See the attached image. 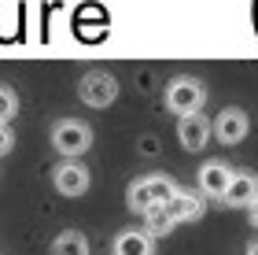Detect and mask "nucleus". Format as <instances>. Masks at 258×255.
Returning a JSON list of instances; mask_svg holds the SVG:
<instances>
[{"label": "nucleus", "mask_w": 258, "mask_h": 255, "mask_svg": "<svg viewBox=\"0 0 258 255\" xmlns=\"http://www.w3.org/2000/svg\"><path fill=\"white\" fill-rule=\"evenodd\" d=\"M52 148L63 159H81L92 148V126L81 119H59L52 126Z\"/></svg>", "instance_id": "1"}, {"label": "nucleus", "mask_w": 258, "mask_h": 255, "mask_svg": "<svg viewBox=\"0 0 258 255\" xmlns=\"http://www.w3.org/2000/svg\"><path fill=\"white\" fill-rule=\"evenodd\" d=\"M207 104V85L199 78H173L166 85V108L173 115H192V111H203Z\"/></svg>", "instance_id": "2"}, {"label": "nucleus", "mask_w": 258, "mask_h": 255, "mask_svg": "<svg viewBox=\"0 0 258 255\" xmlns=\"http://www.w3.org/2000/svg\"><path fill=\"white\" fill-rule=\"evenodd\" d=\"M78 96H81V104H89V108H111V104L118 100V82H114L111 71H89V74H81V82H78Z\"/></svg>", "instance_id": "3"}, {"label": "nucleus", "mask_w": 258, "mask_h": 255, "mask_svg": "<svg viewBox=\"0 0 258 255\" xmlns=\"http://www.w3.org/2000/svg\"><path fill=\"white\" fill-rule=\"evenodd\" d=\"M52 185H55L59 196H85L89 185H92V174L81 159H63V163L52 170Z\"/></svg>", "instance_id": "4"}, {"label": "nucleus", "mask_w": 258, "mask_h": 255, "mask_svg": "<svg viewBox=\"0 0 258 255\" xmlns=\"http://www.w3.org/2000/svg\"><path fill=\"white\" fill-rule=\"evenodd\" d=\"M247 130H251V119H247L243 108H225L210 122V137L221 141V144H240L243 137H247Z\"/></svg>", "instance_id": "5"}, {"label": "nucleus", "mask_w": 258, "mask_h": 255, "mask_svg": "<svg viewBox=\"0 0 258 255\" xmlns=\"http://www.w3.org/2000/svg\"><path fill=\"white\" fill-rule=\"evenodd\" d=\"M162 211L170 215L173 226H181V222H196V218H203V215H207V203L199 200V192H192V189H177L166 203H162Z\"/></svg>", "instance_id": "6"}, {"label": "nucleus", "mask_w": 258, "mask_h": 255, "mask_svg": "<svg viewBox=\"0 0 258 255\" xmlns=\"http://www.w3.org/2000/svg\"><path fill=\"white\" fill-rule=\"evenodd\" d=\"M177 141L184 152H199V148L210 144V119L203 111H192V115H181L177 122Z\"/></svg>", "instance_id": "7"}, {"label": "nucleus", "mask_w": 258, "mask_h": 255, "mask_svg": "<svg viewBox=\"0 0 258 255\" xmlns=\"http://www.w3.org/2000/svg\"><path fill=\"white\" fill-rule=\"evenodd\" d=\"M232 174H236V170H232L229 163L210 159V163L199 167V192L210 196V200H221V196H225V189H229V181H232Z\"/></svg>", "instance_id": "8"}, {"label": "nucleus", "mask_w": 258, "mask_h": 255, "mask_svg": "<svg viewBox=\"0 0 258 255\" xmlns=\"http://www.w3.org/2000/svg\"><path fill=\"white\" fill-rule=\"evenodd\" d=\"M254 196H258V178L240 170V174H232V181H229L225 196H221V203H225V207H243V211H247Z\"/></svg>", "instance_id": "9"}, {"label": "nucleus", "mask_w": 258, "mask_h": 255, "mask_svg": "<svg viewBox=\"0 0 258 255\" xmlns=\"http://www.w3.org/2000/svg\"><path fill=\"white\" fill-rule=\"evenodd\" d=\"M114 255H155V240L144 229H122L114 237Z\"/></svg>", "instance_id": "10"}, {"label": "nucleus", "mask_w": 258, "mask_h": 255, "mask_svg": "<svg viewBox=\"0 0 258 255\" xmlns=\"http://www.w3.org/2000/svg\"><path fill=\"white\" fill-rule=\"evenodd\" d=\"M52 255H89V237L78 229H67L52 240Z\"/></svg>", "instance_id": "11"}, {"label": "nucleus", "mask_w": 258, "mask_h": 255, "mask_svg": "<svg viewBox=\"0 0 258 255\" xmlns=\"http://www.w3.org/2000/svg\"><path fill=\"white\" fill-rule=\"evenodd\" d=\"M144 185H148V192H151V203H159V207H162V203H166L173 192L181 189V185L173 181L170 174H148V178H144Z\"/></svg>", "instance_id": "12"}, {"label": "nucleus", "mask_w": 258, "mask_h": 255, "mask_svg": "<svg viewBox=\"0 0 258 255\" xmlns=\"http://www.w3.org/2000/svg\"><path fill=\"white\" fill-rule=\"evenodd\" d=\"M125 207H129L133 215H144L148 207H159V203H151V192H148L144 178H133V181H129V189H125Z\"/></svg>", "instance_id": "13"}, {"label": "nucleus", "mask_w": 258, "mask_h": 255, "mask_svg": "<svg viewBox=\"0 0 258 255\" xmlns=\"http://www.w3.org/2000/svg\"><path fill=\"white\" fill-rule=\"evenodd\" d=\"M170 229H173V222H170V215L162 211V207H148V211H144V233H148L151 240L166 237Z\"/></svg>", "instance_id": "14"}, {"label": "nucleus", "mask_w": 258, "mask_h": 255, "mask_svg": "<svg viewBox=\"0 0 258 255\" xmlns=\"http://www.w3.org/2000/svg\"><path fill=\"white\" fill-rule=\"evenodd\" d=\"M19 115V96L11 85H0V126H8Z\"/></svg>", "instance_id": "15"}, {"label": "nucleus", "mask_w": 258, "mask_h": 255, "mask_svg": "<svg viewBox=\"0 0 258 255\" xmlns=\"http://www.w3.org/2000/svg\"><path fill=\"white\" fill-rule=\"evenodd\" d=\"M11 148H15V133H11V126H0V159H4Z\"/></svg>", "instance_id": "16"}, {"label": "nucleus", "mask_w": 258, "mask_h": 255, "mask_svg": "<svg viewBox=\"0 0 258 255\" xmlns=\"http://www.w3.org/2000/svg\"><path fill=\"white\" fill-rule=\"evenodd\" d=\"M247 222L258 229V196H254V200H251V207H247Z\"/></svg>", "instance_id": "17"}, {"label": "nucleus", "mask_w": 258, "mask_h": 255, "mask_svg": "<svg viewBox=\"0 0 258 255\" xmlns=\"http://www.w3.org/2000/svg\"><path fill=\"white\" fill-rule=\"evenodd\" d=\"M247 255H258V237H254L251 244H247Z\"/></svg>", "instance_id": "18"}]
</instances>
